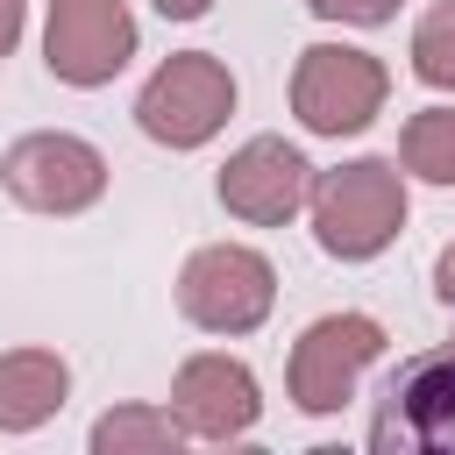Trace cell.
<instances>
[{
    "label": "cell",
    "mask_w": 455,
    "mask_h": 455,
    "mask_svg": "<svg viewBox=\"0 0 455 455\" xmlns=\"http://www.w3.org/2000/svg\"><path fill=\"white\" fill-rule=\"evenodd\" d=\"M306 213H313V242L341 263H370L398 242L405 228V171L391 156H355V164H334V171H313V192H306Z\"/></svg>",
    "instance_id": "cell-1"
},
{
    "label": "cell",
    "mask_w": 455,
    "mask_h": 455,
    "mask_svg": "<svg viewBox=\"0 0 455 455\" xmlns=\"http://www.w3.org/2000/svg\"><path fill=\"white\" fill-rule=\"evenodd\" d=\"M391 100V71L384 57L355 50V43H313L291 64V114L306 135H363Z\"/></svg>",
    "instance_id": "cell-4"
},
{
    "label": "cell",
    "mask_w": 455,
    "mask_h": 455,
    "mask_svg": "<svg viewBox=\"0 0 455 455\" xmlns=\"http://www.w3.org/2000/svg\"><path fill=\"white\" fill-rule=\"evenodd\" d=\"M412 71L434 92H455V0H434L412 28Z\"/></svg>",
    "instance_id": "cell-14"
},
{
    "label": "cell",
    "mask_w": 455,
    "mask_h": 455,
    "mask_svg": "<svg viewBox=\"0 0 455 455\" xmlns=\"http://www.w3.org/2000/svg\"><path fill=\"white\" fill-rule=\"evenodd\" d=\"M171 412H178V427L199 434V441H235V434H249L256 412H263L256 370L235 363V355H213V348H206V355H185L178 377H171Z\"/></svg>",
    "instance_id": "cell-10"
},
{
    "label": "cell",
    "mask_w": 455,
    "mask_h": 455,
    "mask_svg": "<svg viewBox=\"0 0 455 455\" xmlns=\"http://www.w3.org/2000/svg\"><path fill=\"white\" fill-rule=\"evenodd\" d=\"M398 164L427 185H455V107H419L398 128Z\"/></svg>",
    "instance_id": "cell-13"
},
{
    "label": "cell",
    "mask_w": 455,
    "mask_h": 455,
    "mask_svg": "<svg viewBox=\"0 0 455 455\" xmlns=\"http://www.w3.org/2000/svg\"><path fill=\"white\" fill-rule=\"evenodd\" d=\"M149 7H156L164 21H199V14L213 7V0H149Z\"/></svg>",
    "instance_id": "cell-18"
},
{
    "label": "cell",
    "mask_w": 455,
    "mask_h": 455,
    "mask_svg": "<svg viewBox=\"0 0 455 455\" xmlns=\"http://www.w3.org/2000/svg\"><path fill=\"white\" fill-rule=\"evenodd\" d=\"M377 455H455V341L412 355L370 419Z\"/></svg>",
    "instance_id": "cell-5"
},
{
    "label": "cell",
    "mask_w": 455,
    "mask_h": 455,
    "mask_svg": "<svg viewBox=\"0 0 455 455\" xmlns=\"http://www.w3.org/2000/svg\"><path fill=\"white\" fill-rule=\"evenodd\" d=\"M213 192H220V206H228L235 220H249V228H284V220L306 206V192H313V164H306L284 135H249V142L220 164Z\"/></svg>",
    "instance_id": "cell-9"
},
{
    "label": "cell",
    "mask_w": 455,
    "mask_h": 455,
    "mask_svg": "<svg viewBox=\"0 0 455 455\" xmlns=\"http://www.w3.org/2000/svg\"><path fill=\"white\" fill-rule=\"evenodd\" d=\"M235 114V71L213 57V50H178L164 57L142 92H135V128L164 149H199L228 128Z\"/></svg>",
    "instance_id": "cell-2"
},
{
    "label": "cell",
    "mask_w": 455,
    "mask_h": 455,
    "mask_svg": "<svg viewBox=\"0 0 455 455\" xmlns=\"http://www.w3.org/2000/svg\"><path fill=\"white\" fill-rule=\"evenodd\" d=\"M21 14H28V0H0V57L21 43Z\"/></svg>",
    "instance_id": "cell-17"
},
{
    "label": "cell",
    "mask_w": 455,
    "mask_h": 455,
    "mask_svg": "<svg viewBox=\"0 0 455 455\" xmlns=\"http://www.w3.org/2000/svg\"><path fill=\"white\" fill-rule=\"evenodd\" d=\"M71 391V370L57 348H7L0 355V434H36L43 419H57Z\"/></svg>",
    "instance_id": "cell-11"
},
{
    "label": "cell",
    "mask_w": 455,
    "mask_h": 455,
    "mask_svg": "<svg viewBox=\"0 0 455 455\" xmlns=\"http://www.w3.org/2000/svg\"><path fill=\"white\" fill-rule=\"evenodd\" d=\"M320 21H348V28H384L398 14V0H306Z\"/></svg>",
    "instance_id": "cell-15"
},
{
    "label": "cell",
    "mask_w": 455,
    "mask_h": 455,
    "mask_svg": "<svg viewBox=\"0 0 455 455\" xmlns=\"http://www.w3.org/2000/svg\"><path fill=\"white\" fill-rule=\"evenodd\" d=\"M185 441L178 412H156V405H114L92 419V455H171Z\"/></svg>",
    "instance_id": "cell-12"
},
{
    "label": "cell",
    "mask_w": 455,
    "mask_h": 455,
    "mask_svg": "<svg viewBox=\"0 0 455 455\" xmlns=\"http://www.w3.org/2000/svg\"><path fill=\"white\" fill-rule=\"evenodd\" d=\"M0 185L28 206V213H85L107 192V156L85 135L64 128H36L0 156Z\"/></svg>",
    "instance_id": "cell-7"
},
{
    "label": "cell",
    "mask_w": 455,
    "mask_h": 455,
    "mask_svg": "<svg viewBox=\"0 0 455 455\" xmlns=\"http://www.w3.org/2000/svg\"><path fill=\"white\" fill-rule=\"evenodd\" d=\"M434 299H441V306H455V242L434 256Z\"/></svg>",
    "instance_id": "cell-16"
},
{
    "label": "cell",
    "mask_w": 455,
    "mask_h": 455,
    "mask_svg": "<svg viewBox=\"0 0 455 455\" xmlns=\"http://www.w3.org/2000/svg\"><path fill=\"white\" fill-rule=\"evenodd\" d=\"M135 57V14L128 0H50L43 14V64L50 78L92 92V85H114Z\"/></svg>",
    "instance_id": "cell-8"
},
{
    "label": "cell",
    "mask_w": 455,
    "mask_h": 455,
    "mask_svg": "<svg viewBox=\"0 0 455 455\" xmlns=\"http://www.w3.org/2000/svg\"><path fill=\"white\" fill-rule=\"evenodd\" d=\"M384 355V327L370 313H320L299 341H291V363H284V384H291V405L299 412H341L355 398V377Z\"/></svg>",
    "instance_id": "cell-6"
},
{
    "label": "cell",
    "mask_w": 455,
    "mask_h": 455,
    "mask_svg": "<svg viewBox=\"0 0 455 455\" xmlns=\"http://www.w3.org/2000/svg\"><path fill=\"white\" fill-rule=\"evenodd\" d=\"M277 306V270L263 249L249 242H206L185 256L178 270V313L199 327V334H256Z\"/></svg>",
    "instance_id": "cell-3"
}]
</instances>
